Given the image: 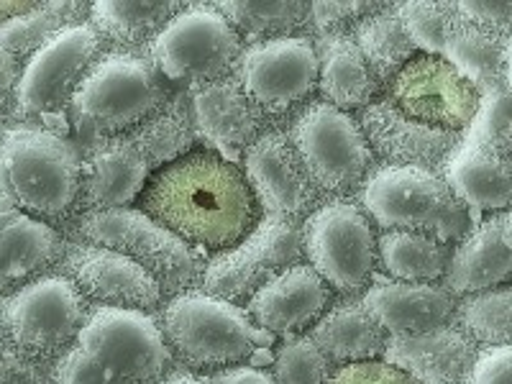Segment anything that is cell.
<instances>
[{
    "label": "cell",
    "instance_id": "6da1fadb",
    "mask_svg": "<svg viewBox=\"0 0 512 384\" xmlns=\"http://www.w3.org/2000/svg\"><path fill=\"white\" fill-rule=\"evenodd\" d=\"M139 210L185 244L216 254L239 244L259 216L244 172L213 149H190L154 172Z\"/></svg>",
    "mask_w": 512,
    "mask_h": 384
},
{
    "label": "cell",
    "instance_id": "7a4b0ae2",
    "mask_svg": "<svg viewBox=\"0 0 512 384\" xmlns=\"http://www.w3.org/2000/svg\"><path fill=\"white\" fill-rule=\"evenodd\" d=\"M190 111L177 98L139 126L105 136L80 162V200L85 213L128 208L164 164L195 149Z\"/></svg>",
    "mask_w": 512,
    "mask_h": 384
},
{
    "label": "cell",
    "instance_id": "3957f363",
    "mask_svg": "<svg viewBox=\"0 0 512 384\" xmlns=\"http://www.w3.org/2000/svg\"><path fill=\"white\" fill-rule=\"evenodd\" d=\"M172 359L152 315L93 305L75 344L52 364V384H159Z\"/></svg>",
    "mask_w": 512,
    "mask_h": 384
},
{
    "label": "cell",
    "instance_id": "277c9868",
    "mask_svg": "<svg viewBox=\"0 0 512 384\" xmlns=\"http://www.w3.org/2000/svg\"><path fill=\"white\" fill-rule=\"evenodd\" d=\"M0 200L44 223H64L80 200V157L44 128L0 134Z\"/></svg>",
    "mask_w": 512,
    "mask_h": 384
},
{
    "label": "cell",
    "instance_id": "5b68a950",
    "mask_svg": "<svg viewBox=\"0 0 512 384\" xmlns=\"http://www.w3.org/2000/svg\"><path fill=\"white\" fill-rule=\"evenodd\" d=\"M361 190V210L384 231H413L441 241H461L469 231L466 205L438 172L420 167L372 169Z\"/></svg>",
    "mask_w": 512,
    "mask_h": 384
},
{
    "label": "cell",
    "instance_id": "8992f818",
    "mask_svg": "<svg viewBox=\"0 0 512 384\" xmlns=\"http://www.w3.org/2000/svg\"><path fill=\"white\" fill-rule=\"evenodd\" d=\"M169 103L164 77L146 57L113 52L95 59L70 100V113L82 134L100 139L139 126Z\"/></svg>",
    "mask_w": 512,
    "mask_h": 384
},
{
    "label": "cell",
    "instance_id": "52a82bcc",
    "mask_svg": "<svg viewBox=\"0 0 512 384\" xmlns=\"http://www.w3.org/2000/svg\"><path fill=\"white\" fill-rule=\"evenodd\" d=\"M159 331L172 356L198 372L241 367L256 351V326L239 305L187 290L164 305Z\"/></svg>",
    "mask_w": 512,
    "mask_h": 384
},
{
    "label": "cell",
    "instance_id": "ba28073f",
    "mask_svg": "<svg viewBox=\"0 0 512 384\" xmlns=\"http://www.w3.org/2000/svg\"><path fill=\"white\" fill-rule=\"evenodd\" d=\"M88 313V300L59 272L0 295V331L21 359L41 367H52L75 344Z\"/></svg>",
    "mask_w": 512,
    "mask_h": 384
},
{
    "label": "cell",
    "instance_id": "9c48e42d",
    "mask_svg": "<svg viewBox=\"0 0 512 384\" xmlns=\"http://www.w3.org/2000/svg\"><path fill=\"white\" fill-rule=\"evenodd\" d=\"M77 236L85 244L105 246L134 259L152 274L162 292L172 297L195 290L203 277V254L139 208L82 213L77 221Z\"/></svg>",
    "mask_w": 512,
    "mask_h": 384
},
{
    "label": "cell",
    "instance_id": "30bf717a",
    "mask_svg": "<svg viewBox=\"0 0 512 384\" xmlns=\"http://www.w3.org/2000/svg\"><path fill=\"white\" fill-rule=\"evenodd\" d=\"M310 182L326 195H351L372 172L374 154L351 113L315 100L297 113L287 134Z\"/></svg>",
    "mask_w": 512,
    "mask_h": 384
},
{
    "label": "cell",
    "instance_id": "8fae6325",
    "mask_svg": "<svg viewBox=\"0 0 512 384\" xmlns=\"http://www.w3.org/2000/svg\"><path fill=\"white\" fill-rule=\"evenodd\" d=\"M303 254L333 292L364 295L377 269V233L359 205L331 200L305 218Z\"/></svg>",
    "mask_w": 512,
    "mask_h": 384
},
{
    "label": "cell",
    "instance_id": "7c38bea8",
    "mask_svg": "<svg viewBox=\"0 0 512 384\" xmlns=\"http://www.w3.org/2000/svg\"><path fill=\"white\" fill-rule=\"evenodd\" d=\"M239 57L241 36L216 6L180 8L149 44V62L159 75L190 85L223 80Z\"/></svg>",
    "mask_w": 512,
    "mask_h": 384
},
{
    "label": "cell",
    "instance_id": "4fadbf2b",
    "mask_svg": "<svg viewBox=\"0 0 512 384\" xmlns=\"http://www.w3.org/2000/svg\"><path fill=\"white\" fill-rule=\"evenodd\" d=\"M300 226L282 218L264 216L244 239L205 262L200 290L226 303H246L274 274L303 262Z\"/></svg>",
    "mask_w": 512,
    "mask_h": 384
},
{
    "label": "cell",
    "instance_id": "5bb4252c",
    "mask_svg": "<svg viewBox=\"0 0 512 384\" xmlns=\"http://www.w3.org/2000/svg\"><path fill=\"white\" fill-rule=\"evenodd\" d=\"M103 39L90 21L54 34L21 67L16 85V113L21 118L47 116L70 105L72 93L98 59Z\"/></svg>",
    "mask_w": 512,
    "mask_h": 384
},
{
    "label": "cell",
    "instance_id": "9a60e30c",
    "mask_svg": "<svg viewBox=\"0 0 512 384\" xmlns=\"http://www.w3.org/2000/svg\"><path fill=\"white\" fill-rule=\"evenodd\" d=\"M246 98L267 116H282L303 103L318 85V54L308 36L256 41L236 62Z\"/></svg>",
    "mask_w": 512,
    "mask_h": 384
},
{
    "label": "cell",
    "instance_id": "2e32d148",
    "mask_svg": "<svg viewBox=\"0 0 512 384\" xmlns=\"http://www.w3.org/2000/svg\"><path fill=\"white\" fill-rule=\"evenodd\" d=\"M384 98L405 116L454 134H464L482 103V95L472 82L461 77L446 59L431 54L410 59L387 82Z\"/></svg>",
    "mask_w": 512,
    "mask_h": 384
},
{
    "label": "cell",
    "instance_id": "e0dca14e",
    "mask_svg": "<svg viewBox=\"0 0 512 384\" xmlns=\"http://www.w3.org/2000/svg\"><path fill=\"white\" fill-rule=\"evenodd\" d=\"M59 274L70 277L85 300L121 310H139L152 315L162 308V287L144 267L98 244L72 241L64 244Z\"/></svg>",
    "mask_w": 512,
    "mask_h": 384
},
{
    "label": "cell",
    "instance_id": "ac0fdd59",
    "mask_svg": "<svg viewBox=\"0 0 512 384\" xmlns=\"http://www.w3.org/2000/svg\"><path fill=\"white\" fill-rule=\"evenodd\" d=\"M244 180L254 200L272 218L297 223L315 210L320 192L310 182L285 131L256 136L244 154Z\"/></svg>",
    "mask_w": 512,
    "mask_h": 384
},
{
    "label": "cell",
    "instance_id": "d6986e66",
    "mask_svg": "<svg viewBox=\"0 0 512 384\" xmlns=\"http://www.w3.org/2000/svg\"><path fill=\"white\" fill-rule=\"evenodd\" d=\"M359 128L372 154H379L390 167H420L438 175L461 141V134L405 116L387 98H374L364 108Z\"/></svg>",
    "mask_w": 512,
    "mask_h": 384
},
{
    "label": "cell",
    "instance_id": "ffe728a7",
    "mask_svg": "<svg viewBox=\"0 0 512 384\" xmlns=\"http://www.w3.org/2000/svg\"><path fill=\"white\" fill-rule=\"evenodd\" d=\"M333 290L320 280L310 264L300 262L274 274L272 280L246 300L244 313L251 323L272 333L292 338L313 328L315 320L326 313Z\"/></svg>",
    "mask_w": 512,
    "mask_h": 384
},
{
    "label": "cell",
    "instance_id": "44dd1931",
    "mask_svg": "<svg viewBox=\"0 0 512 384\" xmlns=\"http://www.w3.org/2000/svg\"><path fill=\"white\" fill-rule=\"evenodd\" d=\"M361 305L390 338L420 336L454 323L456 297L436 282H397L374 274Z\"/></svg>",
    "mask_w": 512,
    "mask_h": 384
},
{
    "label": "cell",
    "instance_id": "7402d4cb",
    "mask_svg": "<svg viewBox=\"0 0 512 384\" xmlns=\"http://www.w3.org/2000/svg\"><path fill=\"white\" fill-rule=\"evenodd\" d=\"M512 274L510 210L495 213L474 231H466L461 244L448 251L443 287L454 297L477 295L502 287Z\"/></svg>",
    "mask_w": 512,
    "mask_h": 384
},
{
    "label": "cell",
    "instance_id": "603a6c76",
    "mask_svg": "<svg viewBox=\"0 0 512 384\" xmlns=\"http://www.w3.org/2000/svg\"><path fill=\"white\" fill-rule=\"evenodd\" d=\"M479 346L456 323L431 333L387 338L382 359L418 384H466Z\"/></svg>",
    "mask_w": 512,
    "mask_h": 384
},
{
    "label": "cell",
    "instance_id": "cb8c5ba5",
    "mask_svg": "<svg viewBox=\"0 0 512 384\" xmlns=\"http://www.w3.org/2000/svg\"><path fill=\"white\" fill-rule=\"evenodd\" d=\"M190 111L195 136L228 154L249 149L262 128V113L246 98L236 77L192 85Z\"/></svg>",
    "mask_w": 512,
    "mask_h": 384
},
{
    "label": "cell",
    "instance_id": "d4e9b609",
    "mask_svg": "<svg viewBox=\"0 0 512 384\" xmlns=\"http://www.w3.org/2000/svg\"><path fill=\"white\" fill-rule=\"evenodd\" d=\"M64 254L62 233L0 200V292L36 280Z\"/></svg>",
    "mask_w": 512,
    "mask_h": 384
},
{
    "label": "cell",
    "instance_id": "484cf974",
    "mask_svg": "<svg viewBox=\"0 0 512 384\" xmlns=\"http://www.w3.org/2000/svg\"><path fill=\"white\" fill-rule=\"evenodd\" d=\"M441 57L472 82L482 98L510 82V36L469 24L459 13L443 34Z\"/></svg>",
    "mask_w": 512,
    "mask_h": 384
},
{
    "label": "cell",
    "instance_id": "4316f807",
    "mask_svg": "<svg viewBox=\"0 0 512 384\" xmlns=\"http://www.w3.org/2000/svg\"><path fill=\"white\" fill-rule=\"evenodd\" d=\"M441 177L464 205L489 210V213H505L510 208V157H502L484 146L461 139L454 152L448 154Z\"/></svg>",
    "mask_w": 512,
    "mask_h": 384
},
{
    "label": "cell",
    "instance_id": "83f0119b",
    "mask_svg": "<svg viewBox=\"0 0 512 384\" xmlns=\"http://www.w3.org/2000/svg\"><path fill=\"white\" fill-rule=\"evenodd\" d=\"M308 336L331 361V367L382 359L390 338L361 300H346L328 308L315 320Z\"/></svg>",
    "mask_w": 512,
    "mask_h": 384
},
{
    "label": "cell",
    "instance_id": "f1b7e54d",
    "mask_svg": "<svg viewBox=\"0 0 512 384\" xmlns=\"http://www.w3.org/2000/svg\"><path fill=\"white\" fill-rule=\"evenodd\" d=\"M315 54H318V88L323 103L344 113L367 108L372 103L379 85L374 82L349 31L320 34Z\"/></svg>",
    "mask_w": 512,
    "mask_h": 384
},
{
    "label": "cell",
    "instance_id": "f546056e",
    "mask_svg": "<svg viewBox=\"0 0 512 384\" xmlns=\"http://www.w3.org/2000/svg\"><path fill=\"white\" fill-rule=\"evenodd\" d=\"M351 39L359 47L377 85H387L415 57V47L402 29L395 6H382L361 18Z\"/></svg>",
    "mask_w": 512,
    "mask_h": 384
},
{
    "label": "cell",
    "instance_id": "4dcf8cb0",
    "mask_svg": "<svg viewBox=\"0 0 512 384\" xmlns=\"http://www.w3.org/2000/svg\"><path fill=\"white\" fill-rule=\"evenodd\" d=\"M180 3H93L90 24L100 39L116 41L118 47L139 49L152 44L167 21L180 11Z\"/></svg>",
    "mask_w": 512,
    "mask_h": 384
},
{
    "label": "cell",
    "instance_id": "1f68e13d",
    "mask_svg": "<svg viewBox=\"0 0 512 384\" xmlns=\"http://www.w3.org/2000/svg\"><path fill=\"white\" fill-rule=\"evenodd\" d=\"M377 262L397 282H436L446 272L448 249L413 231H384L377 239Z\"/></svg>",
    "mask_w": 512,
    "mask_h": 384
},
{
    "label": "cell",
    "instance_id": "d6a6232c",
    "mask_svg": "<svg viewBox=\"0 0 512 384\" xmlns=\"http://www.w3.org/2000/svg\"><path fill=\"white\" fill-rule=\"evenodd\" d=\"M456 326L477 346H510L512 292L502 285L456 300Z\"/></svg>",
    "mask_w": 512,
    "mask_h": 384
},
{
    "label": "cell",
    "instance_id": "836d02e7",
    "mask_svg": "<svg viewBox=\"0 0 512 384\" xmlns=\"http://www.w3.org/2000/svg\"><path fill=\"white\" fill-rule=\"evenodd\" d=\"M90 11L82 3H39L31 13L0 24V41L16 54L18 59L31 57L44 47L54 34L67 26L80 24V18Z\"/></svg>",
    "mask_w": 512,
    "mask_h": 384
},
{
    "label": "cell",
    "instance_id": "e575fe53",
    "mask_svg": "<svg viewBox=\"0 0 512 384\" xmlns=\"http://www.w3.org/2000/svg\"><path fill=\"white\" fill-rule=\"evenodd\" d=\"M218 13L226 18L233 31L256 36V39H282L308 21L310 3H218Z\"/></svg>",
    "mask_w": 512,
    "mask_h": 384
},
{
    "label": "cell",
    "instance_id": "d590c367",
    "mask_svg": "<svg viewBox=\"0 0 512 384\" xmlns=\"http://www.w3.org/2000/svg\"><path fill=\"white\" fill-rule=\"evenodd\" d=\"M331 372V361L313 344V338L300 333L280 346L272 379L274 384H326Z\"/></svg>",
    "mask_w": 512,
    "mask_h": 384
},
{
    "label": "cell",
    "instance_id": "8d00e7d4",
    "mask_svg": "<svg viewBox=\"0 0 512 384\" xmlns=\"http://www.w3.org/2000/svg\"><path fill=\"white\" fill-rule=\"evenodd\" d=\"M512 121H510V88L484 95L477 116L466 126L461 139L484 146L489 152L510 157L512 152Z\"/></svg>",
    "mask_w": 512,
    "mask_h": 384
},
{
    "label": "cell",
    "instance_id": "74e56055",
    "mask_svg": "<svg viewBox=\"0 0 512 384\" xmlns=\"http://www.w3.org/2000/svg\"><path fill=\"white\" fill-rule=\"evenodd\" d=\"M395 8L415 52L441 57L443 34L456 18L454 3H402Z\"/></svg>",
    "mask_w": 512,
    "mask_h": 384
},
{
    "label": "cell",
    "instance_id": "f35d334b",
    "mask_svg": "<svg viewBox=\"0 0 512 384\" xmlns=\"http://www.w3.org/2000/svg\"><path fill=\"white\" fill-rule=\"evenodd\" d=\"M382 3H310L308 21L320 34L346 31L349 24H359L361 18L379 11Z\"/></svg>",
    "mask_w": 512,
    "mask_h": 384
},
{
    "label": "cell",
    "instance_id": "ab89813d",
    "mask_svg": "<svg viewBox=\"0 0 512 384\" xmlns=\"http://www.w3.org/2000/svg\"><path fill=\"white\" fill-rule=\"evenodd\" d=\"M326 384H418L413 377L392 367L384 359L361 361V364H349L331 372Z\"/></svg>",
    "mask_w": 512,
    "mask_h": 384
},
{
    "label": "cell",
    "instance_id": "60d3db41",
    "mask_svg": "<svg viewBox=\"0 0 512 384\" xmlns=\"http://www.w3.org/2000/svg\"><path fill=\"white\" fill-rule=\"evenodd\" d=\"M0 384H52V367L21 359L0 331Z\"/></svg>",
    "mask_w": 512,
    "mask_h": 384
},
{
    "label": "cell",
    "instance_id": "b9f144b4",
    "mask_svg": "<svg viewBox=\"0 0 512 384\" xmlns=\"http://www.w3.org/2000/svg\"><path fill=\"white\" fill-rule=\"evenodd\" d=\"M466 384H512L510 346H484L477 351Z\"/></svg>",
    "mask_w": 512,
    "mask_h": 384
},
{
    "label": "cell",
    "instance_id": "7bdbcfd3",
    "mask_svg": "<svg viewBox=\"0 0 512 384\" xmlns=\"http://www.w3.org/2000/svg\"><path fill=\"white\" fill-rule=\"evenodd\" d=\"M454 8L464 21H469V24L510 36V3H454Z\"/></svg>",
    "mask_w": 512,
    "mask_h": 384
},
{
    "label": "cell",
    "instance_id": "ee69618b",
    "mask_svg": "<svg viewBox=\"0 0 512 384\" xmlns=\"http://www.w3.org/2000/svg\"><path fill=\"white\" fill-rule=\"evenodd\" d=\"M21 59L11 52V49L0 41V113H6L13 108L16 100V85L21 77Z\"/></svg>",
    "mask_w": 512,
    "mask_h": 384
},
{
    "label": "cell",
    "instance_id": "f6af8a7d",
    "mask_svg": "<svg viewBox=\"0 0 512 384\" xmlns=\"http://www.w3.org/2000/svg\"><path fill=\"white\" fill-rule=\"evenodd\" d=\"M208 384H274L272 374L256 367H231L221 369L208 379Z\"/></svg>",
    "mask_w": 512,
    "mask_h": 384
},
{
    "label": "cell",
    "instance_id": "bcb514c9",
    "mask_svg": "<svg viewBox=\"0 0 512 384\" xmlns=\"http://www.w3.org/2000/svg\"><path fill=\"white\" fill-rule=\"evenodd\" d=\"M39 3H26V0H18V3H0V24H6V21H13L18 16H26L31 13Z\"/></svg>",
    "mask_w": 512,
    "mask_h": 384
},
{
    "label": "cell",
    "instance_id": "7dc6e473",
    "mask_svg": "<svg viewBox=\"0 0 512 384\" xmlns=\"http://www.w3.org/2000/svg\"><path fill=\"white\" fill-rule=\"evenodd\" d=\"M159 384H208V379H200L190 372H172L167 374Z\"/></svg>",
    "mask_w": 512,
    "mask_h": 384
}]
</instances>
